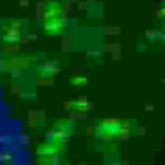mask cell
<instances>
[{
    "mask_svg": "<svg viewBox=\"0 0 165 165\" xmlns=\"http://www.w3.org/2000/svg\"><path fill=\"white\" fill-rule=\"evenodd\" d=\"M125 127H127V125L121 123L119 119H104L98 127H96V136L100 140L117 138L121 134H125Z\"/></svg>",
    "mask_w": 165,
    "mask_h": 165,
    "instance_id": "cell-1",
    "label": "cell"
},
{
    "mask_svg": "<svg viewBox=\"0 0 165 165\" xmlns=\"http://www.w3.org/2000/svg\"><path fill=\"white\" fill-rule=\"evenodd\" d=\"M71 133H73V125H71L69 121H60V123L48 133V140L58 142V144H64L65 140L71 136Z\"/></svg>",
    "mask_w": 165,
    "mask_h": 165,
    "instance_id": "cell-2",
    "label": "cell"
},
{
    "mask_svg": "<svg viewBox=\"0 0 165 165\" xmlns=\"http://www.w3.org/2000/svg\"><path fill=\"white\" fill-rule=\"evenodd\" d=\"M60 148H61V144H58V142H52V140H48V142L44 144V146H40L38 148V156H40L42 159L44 157H54L58 152H60Z\"/></svg>",
    "mask_w": 165,
    "mask_h": 165,
    "instance_id": "cell-3",
    "label": "cell"
},
{
    "mask_svg": "<svg viewBox=\"0 0 165 165\" xmlns=\"http://www.w3.org/2000/svg\"><path fill=\"white\" fill-rule=\"evenodd\" d=\"M61 29H64V21L60 19V16L46 17V23H44V31L46 33H61Z\"/></svg>",
    "mask_w": 165,
    "mask_h": 165,
    "instance_id": "cell-4",
    "label": "cell"
},
{
    "mask_svg": "<svg viewBox=\"0 0 165 165\" xmlns=\"http://www.w3.org/2000/svg\"><path fill=\"white\" fill-rule=\"evenodd\" d=\"M58 64H54V61H48V64H44V65H40L38 67V75H42V77H54V75H58Z\"/></svg>",
    "mask_w": 165,
    "mask_h": 165,
    "instance_id": "cell-5",
    "label": "cell"
},
{
    "mask_svg": "<svg viewBox=\"0 0 165 165\" xmlns=\"http://www.w3.org/2000/svg\"><path fill=\"white\" fill-rule=\"evenodd\" d=\"M65 108H67V109H90V102L85 100V98H77V100L67 102Z\"/></svg>",
    "mask_w": 165,
    "mask_h": 165,
    "instance_id": "cell-6",
    "label": "cell"
},
{
    "mask_svg": "<svg viewBox=\"0 0 165 165\" xmlns=\"http://www.w3.org/2000/svg\"><path fill=\"white\" fill-rule=\"evenodd\" d=\"M73 85H86V79H71Z\"/></svg>",
    "mask_w": 165,
    "mask_h": 165,
    "instance_id": "cell-7",
    "label": "cell"
}]
</instances>
